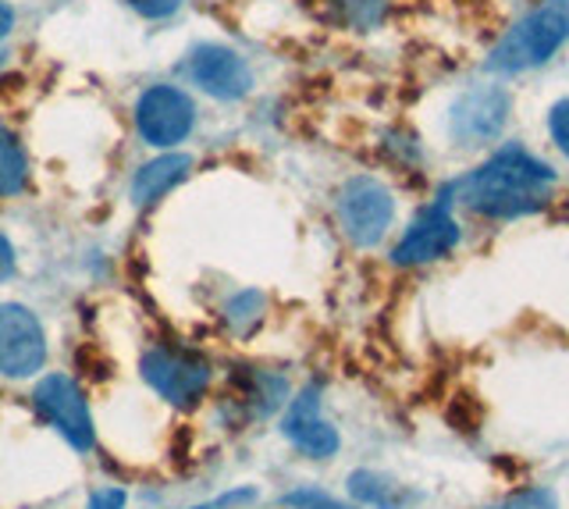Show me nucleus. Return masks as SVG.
Returning a JSON list of instances; mask_svg holds the SVG:
<instances>
[{
    "instance_id": "6ab92c4d",
    "label": "nucleus",
    "mask_w": 569,
    "mask_h": 509,
    "mask_svg": "<svg viewBox=\"0 0 569 509\" xmlns=\"http://www.w3.org/2000/svg\"><path fill=\"white\" fill-rule=\"evenodd\" d=\"M132 11L147 14V19H168L178 8H182V0H124Z\"/></svg>"
},
{
    "instance_id": "f3484780",
    "label": "nucleus",
    "mask_w": 569,
    "mask_h": 509,
    "mask_svg": "<svg viewBox=\"0 0 569 509\" xmlns=\"http://www.w3.org/2000/svg\"><path fill=\"white\" fill-rule=\"evenodd\" d=\"M491 509H559V499L551 496L548 488H533V491H520V496H512Z\"/></svg>"
},
{
    "instance_id": "2eb2a0df",
    "label": "nucleus",
    "mask_w": 569,
    "mask_h": 509,
    "mask_svg": "<svg viewBox=\"0 0 569 509\" xmlns=\"http://www.w3.org/2000/svg\"><path fill=\"white\" fill-rule=\"evenodd\" d=\"M263 318V296L260 292H239L236 300L224 307V321L236 336H249Z\"/></svg>"
},
{
    "instance_id": "f03ea898",
    "label": "nucleus",
    "mask_w": 569,
    "mask_h": 509,
    "mask_svg": "<svg viewBox=\"0 0 569 509\" xmlns=\"http://www.w3.org/2000/svg\"><path fill=\"white\" fill-rule=\"evenodd\" d=\"M569 40V0H545L538 11L516 22L502 40L495 43L488 68L491 72H527L545 64Z\"/></svg>"
},
{
    "instance_id": "0eeeda50",
    "label": "nucleus",
    "mask_w": 569,
    "mask_h": 509,
    "mask_svg": "<svg viewBox=\"0 0 569 509\" xmlns=\"http://www.w3.org/2000/svg\"><path fill=\"white\" fill-rule=\"evenodd\" d=\"M47 360L40 318L22 303H0V375L32 378Z\"/></svg>"
},
{
    "instance_id": "6e6552de",
    "label": "nucleus",
    "mask_w": 569,
    "mask_h": 509,
    "mask_svg": "<svg viewBox=\"0 0 569 509\" xmlns=\"http://www.w3.org/2000/svg\"><path fill=\"white\" fill-rule=\"evenodd\" d=\"M509 121V93L502 86H477L467 90L449 111V136L459 147L495 143Z\"/></svg>"
},
{
    "instance_id": "f8f14e48",
    "label": "nucleus",
    "mask_w": 569,
    "mask_h": 509,
    "mask_svg": "<svg viewBox=\"0 0 569 509\" xmlns=\"http://www.w3.org/2000/svg\"><path fill=\"white\" fill-rule=\"evenodd\" d=\"M192 171V157L189 153H160L157 161L142 164L136 171V182H132V203L136 207H150L157 203L160 197H168V192L186 182Z\"/></svg>"
},
{
    "instance_id": "7ed1b4c3",
    "label": "nucleus",
    "mask_w": 569,
    "mask_h": 509,
    "mask_svg": "<svg viewBox=\"0 0 569 509\" xmlns=\"http://www.w3.org/2000/svg\"><path fill=\"white\" fill-rule=\"evenodd\" d=\"M142 378L171 407H196L210 389V363L186 346H153L142 353Z\"/></svg>"
},
{
    "instance_id": "ddd939ff",
    "label": "nucleus",
    "mask_w": 569,
    "mask_h": 509,
    "mask_svg": "<svg viewBox=\"0 0 569 509\" xmlns=\"http://www.w3.org/2000/svg\"><path fill=\"white\" fill-rule=\"evenodd\" d=\"M29 186V157L18 136L0 121V200L18 197Z\"/></svg>"
},
{
    "instance_id": "20e7f679",
    "label": "nucleus",
    "mask_w": 569,
    "mask_h": 509,
    "mask_svg": "<svg viewBox=\"0 0 569 509\" xmlns=\"http://www.w3.org/2000/svg\"><path fill=\"white\" fill-rule=\"evenodd\" d=\"M396 218V200L378 179H349L338 192V224L356 246H378Z\"/></svg>"
},
{
    "instance_id": "5701e85b",
    "label": "nucleus",
    "mask_w": 569,
    "mask_h": 509,
    "mask_svg": "<svg viewBox=\"0 0 569 509\" xmlns=\"http://www.w3.org/2000/svg\"><path fill=\"white\" fill-rule=\"evenodd\" d=\"M242 499H253V491H236V496H224V499H218V502H210V506H196V509H221V506H228V502H242Z\"/></svg>"
},
{
    "instance_id": "39448f33",
    "label": "nucleus",
    "mask_w": 569,
    "mask_h": 509,
    "mask_svg": "<svg viewBox=\"0 0 569 509\" xmlns=\"http://www.w3.org/2000/svg\"><path fill=\"white\" fill-rule=\"evenodd\" d=\"M196 126V103L178 86H150L136 103V129L142 143L168 150L186 143Z\"/></svg>"
},
{
    "instance_id": "4468645a",
    "label": "nucleus",
    "mask_w": 569,
    "mask_h": 509,
    "mask_svg": "<svg viewBox=\"0 0 569 509\" xmlns=\"http://www.w3.org/2000/svg\"><path fill=\"white\" fill-rule=\"evenodd\" d=\"M349 488H352V496L360 499V502L378 506V509H399L406 502V496L396 485H391L388 478H381V473H370V470L352 473Z\"/></svg>"
},
{
    "instance_id": "a211bd4d",
    "label": "nucleus",
    "mask_w": 569,
    "mask_h": 509,
    "mask_svg": "<svg viewBox=\"0 0 569 509\" xmlns=\"http://www.w3.org/2000/svg\"><path fill=\"white\" fill-rule=\"evenodd\" d=\"M548 132L556 139V147L569 157V100H559L556 108L548 111Z\"/></svg>"
},
{
    "instance_id": "aec40b11",
    "label": "nucleus",
    "mask_w": 569,
    "mask_h": 509,
    "mask_svg": "<svg viewBox=\"0 0 569 509\" xmlns=\"http://www.w3.org/2000/svg\"><path fill=\"white\" fill-rule=\"evenodd\" d=\"M86 509H124V491L121 488H100L89 496Z\"/></svg>"
},
{
    "instance_id": "423d86ee",
    "label": "nucleus",
    "mask_w": 569,
    "mask_h": 509,
    "mask_svg": "<svg viewBox=\"0 0 569 509\" xmlns=\"http://www.w3.org/2000/svg\"><path fill=\"white\" fill-rule=\"evenodd\" d=\"M32 402L47 425L58 428V435L68 446H76L79 452L93 449L97 431H93V417H89V402L68 375H47L36 385Z\"/></svg>"
},
{
    "instance_id": "f257e3e1",
    "label": "nucleus",
    "mask_w": 569,
    "mask_h": 509,
    "mask_svg": "<svg viewBox=\"0 0 569 509\" xmlns=\"http://www.w3.org/2000/svg\"><path fill=\"white\" fill-rule=\"evenodd\" d=\"M551 189H556V171L520 147H506L467 179H459L449 197L485 218H520L545 207Z\"/></svg>"
},
{
    "instance_id": "9d476101",
    "label": "nucleus",
    "mask_w": 569,
    "mask_h": 509,
    "mask_svg": "<svg viewBox=\"0 0 569 509\" xmlns=\"http://www.w3.org/2000/svg\"><path fill=\"white\" fill-rule=\"evenodd\" d=\"M186 76L192 86H200L203 93L218 100H239L253 90V72H249L246 58H239L228 47H200L192 50L186 61Z\"/></svg>"
},
{
    "instance_id": "1a4fd4ad",
    "label": "nucleus",
    "mask_w": 569,
    "mask_h": 509,
    "mask_svg": "<svg viewBox=\"0 0 569 509\" xmlns=\"http://www.w3.org/2000/svg\"><path fill=\"white\" fill-rule=\"evenodd\" d=\"M459 246V224L449 214V197H441V203L427 207L423 214L406 228V236L399 239L391 260L402 268L431 265V260L449 257Z\"/></svg>"
},
{
    "instance_id": "4be33fe9",
    "label": "nucleus",
    "mask_w": 569,
    "mask_h": 509,
    "mask_svg": "<svg viewBox=\"0 0 569 509\" xmlns=\"http://www.w3.org/2000/svg\"><path fill=\"white\" fill-rule=\"evenodd\" d=\"M11 26H14V11L8 8V4H0V43L8 40V32H11Z\"/></svg>"
},
{
    "instance_id": "b1692460",
    "label": "nucleus",
    "mask_w": 569,
    "mask_h": 509,
    "mask_svg": "<svg viewBox=\"0 0 569 509\" xmlns=\"http://www.w3.org/2000/svg\"><path fill=\"white\" fill-rule=\"evenodd\" d=\"M0 68H4V54H0Z\"/></svg>"
},
{
    "instance_id": "412c9836",
    "label": "nucleus",
    "mask_w": 569,
    "mask_h": 509,
    "mask_svg": "<svg viewBox=\"0 0 569 509\" xmlns=\"http://www.w3.org/2000/svg\"><path fill=\"white\" fill-rule=\"evenodd\" d=\"M14 275V246L8 242V236H0V282H8Z\"/></svg>"
},
{
    "instance_id": "9b49d317",
    "label": "nucleus",
    "mask_w": 569,
    "mask_h": 509,
    "mask_svg": "<svg viewBox=\"0 0 569 509\" xmlns=\"http://www.w3.org/2000/svg\"><path fill=\"white\" fill-rule=\"evenodd\" d=\"M281 431L299 452L313 456V460H328V456L338 452V431L331 428V420L320 413V389L317 385L302 389L292 399L289 413H284V420H281Z\"/></svg>"
},
{
    "instance_id": "dca6fc26",
    "label": "nucleus",
    "mask_w": 569,
    "mask_h": 509,
    "mask_svg": "<svg viewBox=\"0 0 569 509\" xmlns=\"http://www.w3.org/2000/svg\"><path fill=\"white\" fill-rule=\"evenodd\" d=\"M284 506L289 509H352L346 502L331 499L328 491H317V488H299L292 496H284Z\"/></svg>"
}]
</instances>
